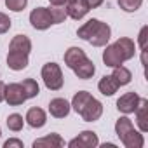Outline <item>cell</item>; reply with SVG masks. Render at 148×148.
<instances>
[{
	"instance_id": "603a6c76",
	"label": "cell",
	"mask_w": 148,
	"mask_h": 148,
	"mask_svg": "<svg viewBox=\"0 0 148 148\" xmlns=\"http://www.w3.org/2000/svg\"><path fill=\"white\" fill-rule=\"evenodd\" d=\"M132 129H134V125H132L131 119H127V117H120V119L115 122V132H117L119 138H122L124 134H127V132L132 131Z\"/></svg>"
},
{
	"instance_id": "f546056e",
	"label": "cell",
	"mask_w": 148,
	"mask_h": 148,
	"mask_svg": "<svg viewBox=\"0 0 148 148\" xmlns=\"http://www.w3.org/2000/svg\"><path fill=\"white\" fill-rule=\"evenodd\" d=\"M4 148H23V141L16 139V138H11L4 143Z\"/></svg>"
},
{
	"instance_id": "5bb4252c",
	"label": "cell",
	"mask_w": 148,
	"mask_h": 148,
	"mask_svg": "<svg viewBox=\"0 0 148 148\" xmlns=\"http://www.w3.org/2000/svg\"><path fill=\"white\" fill-rule=\"evenodd\" d=\"M136 122H138V127L141 132H146L148 131V99L141 98L139 99V105L136 108Z\"/></svg>"
},
{
	"instance_id": "4dcf8cb0",
	"label": "cell",
	"mask_w": 148,
	"mask_h": 148,
	"mask_svg": "<svg viewBox=\"0 0 148 148\" xmlns=\"http://www.w3.org/2000/svg\"><path fill=\"white\" fill-rule=\"evenodd\" d=\"M103 2H105V0H86V4H87L89 9H96V7H99Z\"/></svg>"
},
{
	"instance_id": "d6986e66",
	"label": "cell",
	"mask_w": 148,
	"mask_h": 148,
	"mask_svg": "<svg viewBox=\"0 0 148 148\" xmlns=\"http://www.w3.org/2000/svg\"><path fill=\"white\" fill-rule=\"evenodd\" d=\"M119 84H117V80L112 77V75H105V77H101V80L98 82V89H99V92L101 94H105V96H113L117 91H119Z\"/></svg>"
},
{
	"instance_id": "9c48e42d",
	"label": "cell",
	"mask_w": 148,
	"mask_h": 148,
	"mask_svg": "<svg viewBox=\"0 0 148 148\" xmlns=\"http://www.w3.org/2000/svg\"><path fill=\"white\" fill-rule=\"evenodd\" d=\"M64 11H66V16H68V18L79 21V19H82L91 9L87 7L86 0H71L70 4H66V9H64Z\"/></svg>"
},
{
	"instance_id": "8992f818",
	"label": "cell",
	"mask_w": 148,
	"mask_h": 148,
	"mask_svg": "<svg viewBox=\"0 0 148 148\" xmlns=\"http://www.w3.org/2000/svg\"><path fill=\"white\" fill-rule=\"evenodd\" d=\"M86 122H94V120H98L101 115H103V105H101V101H98L94 96L87 101V105L80 110V113H79Z\"/></svg>"
},
{
	"instance_id": "30bf717a",
	"label": "cell",
	"mask_w": 148,
	"mask_h": 148,
	"mask_svg": "<svg viewBox=\"0 0 148 148\" xmlns=\"http://www.w3.org/2000/svg\"><path fill=\"white\" fill-rule=\"evenodd\" d=\"M70 110H71V106H70V103H68L64 98H54V99H51V103H49V113H51L52 117H56V119H64V117H68Z\"/></svg>"
},
{
	"instance_id": "e575fe53",
	"label": "cell",
	"mask_w": 148,
	"mask_h": 148,
	"mask_svg": "<svg viewBox=\"0 0 148 148\" xmlns=\"http://www.w3.org/2000/svg\"><path fill=\"white\" fill-rule=\"evenodd\" d=\"M0 136H2V129H0Z\"/></svg>"
},
{
	"instance_id": "4316f807",
	"label": "cell",
	"mask_w": 148,
	"mask_h": 148,
	"mask_svg": "<svg viewBox=\"0 0 148 148\" xmlns=\"http://www.w3.org/2000/svg\"><path fill=\"white\" fill-rule=\"evenodd\" d=\"M28 4V0H5V5L7 9L14 11V12H21Z\"/></svg>"
},
{
	"instance_id": "7c38bea8",
	"label": "cell",
	"mask_w": 148,
	"mask_h": 148,
	"mask_svg": "<svg viewBox=\"0 0 148 148\" xmlns=\"http://www.w3.org/2000/svg\"><path fill=\"white\" fill-rule=\"evenodd\" d=\"M61 146H64V139L56 132H51L49 136L33 141V148H61Z\"/></svg>"
},
{
	"instance_id": "ac0fdd59",
	"label": "cell",
	"mask_w": 148,
	"mask_h": 148,
	"mask_svg": "<svg viewBox=\"0 0 148 148\" xmlns=\"http://www.w3.org/2000/svg\"><path fill=\"white\" fill-rule=\"evenodd\" d=\"M7 66L14 71H21L28 66V56L26 54H19V52H12L9 51L7 54Z\"/></svg>"
},
{
	"instance_id": "52a82bcc",
	"label": "cell",
	"mask_w": 148,
	"mask_h": 148,
	"mask_svg": "<svg viewBox=\"0 0 148 148\" xmlns=\"http://www.w3.org/2000/svg\"><path fill=\"white\" fill-rule=\"evenodd\" d=\"M139 96L132 91V92H125V94H122L119 99H117V108H119V112H122V113H125V115H129V113H134L136 112V108H138V105H139Z\"/></svg>"
},
{
	"instance_id": "ffe728a7",
	"label": "cell",
	"mask_w": 148,
	"mask_h": 148,
	"mask_svg": "<svg viewBox=\"0 0 148 148\" xmlns=\"http://www.w3.org/2000/svg\"><path fill=\"white\" fill-rule=\"evenodd\" d=\"M112 77L117 80L119 86H127V84L131 82V79H132V73H131L129 68H125V66L120 64V66H115V68H113Z\"/></svg>"
},
{
	"instance_id": "9a60e30c",
	"label": "cell",
	"mask_w": 148,
	"mask_h": 148,
	"mask_svg": "<svg viewBox=\"0 0 148 148\" xmlns=\"http://www.w3.org/2000/svg\"><path fill=\"white\" fill-rule=\"evenodd\" d=\"M86 58H87V56H86L84 49H80V47H70V49L64 52V64L73 70L80 61H84Z\"/></svg>"
},
{
	"instance_id": "2e32d148",
	"label": "cell",
	"mask_w": 148,
	"mask_h": 148,
	"mask_svg": "<svg viewBox=\"0 0 148 148\" xmlns=\"http://www.w3.org/2000/svg\"><path fill=\"white\" fill-rule=\"evenodd\" d=\"M73 71H75V75H77L79 79L87 80V79H91L94 73H96V66H94V63H92L89 58H86L84 61H80L75 68H73Z\"/></svg>"
},
{
	"instance_id": "44dd1931",
	"label": "cell",
	"mask_w": 148,
	"mask_h": 148,
	"mask_svg": "<svg viewBox=\"0 0 148 148\" xmlns=\"http://www.w3.org/2000/svg\"><path fill=\"white\" fill-rule=\"evenodd\" d=\"M91 98H92V94H91V92H87V91H79L75 96H73V99H71V105H70V106L75 110L77 113H80V110L87 105V101H89Z\"/></svg>"
},
{
	"instance_id": "5b68a950",
	"label": "cell",
	"mask_w": 148,
	"mask_h": 148,
	"mask_svg": "<svg viewBox=\"0 0 148 148\" xmlns=\"http://www.w3.org/2000/svg\"><path fill=\"white\" fill-rule=\"evenodd\" d=\"M98 145H99V139L94 131H82L77 138H73L68 143L70 148H96Z\"/></svg>"
},
{
	"instance_id": "1f68e13d",
	"label": "cell",
	"mask_w": 148,
	"mask_h": 148,
	"mask_svg": "<svg viewBox=\"0 0 148 148\" xmlns=\"http://www.w3.org/2000/svg\"><path fill=\"white\" fill-rule=\"evenodd\" d=\"M51 5H58V7H64L66 4H70L71 0H49Z\"/></svg>"
},
{
	"instance_id": "3957f363",
	"label": "cell",
	"mask_w": 148,
	"mask_h": 148,
	"mask_svg": "<svg viewBox=\"0 0 148 148\" xmlns=\"http://www.w3.org/2000/svg\"><path fill=\"white\" fill-rule=\"evenodd\" d=\"M42 79L47 89L59 91L63 87V71L56 63H45L42 66Z\"/></svg>"
},
{
	"instance_id": "8fae6325",
	"label": "cell",
	"mask_w": 148,
	"mask_h": 148,
	"mask_svg": "<svg viewBox=\"0 0 148 148\" xmlns=\"http://www.w3.org/2000/svg\"><path fill=\"white\" fill-rule=\"evenodd\" d=\"M26 122H28V125L30 127H33V129H40V127H44L45 125V122H47V115H45V112L42 110V108H30L28 112H26V119H25Z\"/></svg>"
},
{
	"instance_id": "e0dca14e",
	"label": "cell",
	"mask_w": 148,
	"mask_h": 148,
	"mask_svg": "<svg viewBox=\"0 0 148 148\" xmlns=\"http://www.w3.org/2000/svg\"><path fill=\"white\" fill-rule=\"evenodd\" d=\"M120 141L125 148H143V145H145V138H143L141 131H134V129L129 131L127 134H124L120 138Z\"/></svg>"
},
{
	"instance_id": "836d02e7",
	"label": "cell",
	"mask_w": 148,
	"mask_h": 148,
	"mask_svg": "<svg viewBox=\"0 0 148 148\" xmlns=\"http://www.w3.org/2000/svg\"><path fill=\"white\" fill-rule=\"evenodd\" d=\"M103 148H115V145L113 143H105V145H101Z\"/></svg>"
},
{
	"instance_id": "7a4b0ae2",
	"label": "cell",
	"mask_w": 148,
	"mask_h": 148,
	"mask_svg": "<svg viewBox=\"0 0 148 148\" xmlns=\"http://www.w3.org/2000/svg\"><path fill=\"white\" fill-rule=\"evenodd\" d=\"M77 35L82 40H87L94 47H105L110 40L112 30L106 23H103L99 19H89L77 30Z\"/></svg>"
},
{
	"instance_id": "6da1fadb",
	"label": "cell",
	"mask_w": 148,
	"mask_h": 148,
	"mask_svg": "<svg viewBox=\"0 0 148 148\" xmlns=\"http://www.w3.org/2000/svg\"><path fill=\"white\" fill-rule=\"evenodd\" d=\"M136 54V45L131 38L127 37H122L119 38L115 44L112 45H106L105 52H103V61L106 66L110 68H115V66H120L124 61H129L132 59Z\"/></svg>"
},
{
	"instance_id": "484cf974",
	"label": "cell",
	"mask_w": 148,
	"mask_h": 148,
	"mask_svg": "<svg viewBox=\"0 0 148 148\" xmlns=\"http://www.w3.org/2000/svg\"><path fill=\"white\" fill-rule=\"evenodd\" d=\"M51 16H52V21H54V25H59V23H63L68 16H66V11L63 9V7H58V5H52L51 9Z\"/></svg>"
},
{
	"instance_id": "d4e9b609",
	"label": "cell",
	"mask_w": 148,
	"mask_h": 148,
	"mask_svg": "<svg viewBox=\"0 0 148 148\" xmlns=\"http://www.w3.org/2000/svg\"><path fill=\"white\" fill-rule=\"evenodd\" d=\"M117 2H119V5H120L122 11H125V12H134V11H138V9L141 7L143 0H117Z\"/></svg>"
},
{
	"instance_id": "f1b7e54d",
	"label": "cell",
	"mask_w": 148,
	"mask_h": 148,
	"mask_svg": "<svg viewBox=\"0 0 148 148\" xmlns=\"http://www.w3.org/2000/svg\"><path fill=\"white\" fill-rule=\"evenodd\" d=\"M11 25H12V21L9 19V16L0 12V33H7L11 30Z\"/></svg>"
},
{
	"instance_id": "ba28073f",
	"label": "cell",
	"mask_w": 148,
	"mask_h": 148,
	"mask_svg": "<svg viewBox=\"0 0 148 148\" xmlns=\"http://www.w3.org/2000/svg\"><path fill=\"white\" fill-rule=\"evenodd\" d=\"M5 101L11 106H19L26 101V96L23 92L21 84H9L5 86Z\"/></svg>"
},
{
	"instance_id": "83f0119b",
	"label": "cell",
	"mask_w": 148,
	"mask_h": 148,
	"mask_svg": "<svg viewBox=\"0 0 148 148\" xmlns=\"http://www.w3.org/2000/svg\"><path fill=\"white\" fill-rule=\"evenodd\" d=\"M146 38H148V26H143L139 32V37H138V44H139L141 52H146Z\"/></svg>"
},
{
	"instance_id": "d6a6232c",
	"label": "cell",
	"mask_w": 148,
	"mask_h": 148,
	"mask_svg": "<svg viewBox=\"0 0 148 148\" xmlns=\"http://www.w3.org/2000/svg\"><path fill=\"white\" fill-rule=\"evenodd\" d=\"M5 101V84L0 80V103Z\"/></svg>"
},
{
	"instance_id": "4fadbf2b",
	"label": "cell",
	"mask_w": 148,
	"mask_h": 148,
	"mask_svg": "<svg viewBox=\"0 0 148 148\" xmlns=\"http://www.w3.org/2000/svg\"><path fill=\"white\" fill-rule=\"evenodd\" d=\"M9 51L12 52H19V54H30L32 51V40L26 37V35H16L11 44H9Z\"/></svg>"
},
{
	"instance_id": "7402d4cb",
	"label": "cell",
	"mask_w": 148,
	"mask_h": 148,
	"mask_svg": "<svg viewBox=\"0 0 148 148\" xmlns=\"http://www.w3.org/2000/svg\"><path fill=\"white\" fill-rule=\"evenodd\" d=\"M21 87H23V92H25L26 99L35 98V96H38V92H40L38 84H37V80H33V79H25V80L21 82Z\"/></svg>"
},
{
	"instance_id": "cb8c5ba5",
	"label": "cell",
	"mask_w": 148,
	"mask_h": 148,
	"mask_svg": "<svg viewBox=\"0 0 148 148\" xmlns=\"http://www.w3.org/2000/svg\"><path fill=\"white\" fill-rule=\"evenodd\" d=\"M23 125H25V120H23V117H21L19 113H12V115L7 117V127H9L11 131L19 132V131L23 129Z\"/></svg>"
},
{
	"instance_id": "277c9868",
	"label": "cell",
	"mask_w": 148,
	"mask_h": 148,
	"mask_svg": "<svg viewBox=\"0 0 148 148\" xmlns=\"http://www.w3.org/2000/svg\"><path fill=\"white\" fill-rule=\"evenodd\" d=\"M30 23L35 30H47L51 25H54L51 11L47 7H37L30 14Z\"/></svg>"
}]
</instances>
